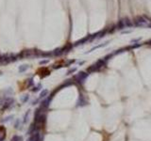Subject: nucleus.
<instances>
[{
  "instance_id": "nucleus-2",
  "label": "nucleus",
  "mask_w": 151,
  "mask_h": 141,
  "mask_svg": "<svg viewBox=\"0 0 151 141\" xmlns=\"http://www.w3.org/2000/svg\"><path fill=\"white\" fill-rule=\"evenodd\" d=\"M135 23L137 26H145L146 25V18H143V17H138L135 19Z\"/></svg>"
},
{
  "instance_id": "nucleus-1",
  "label": "nucleus",
  "mask_w": 151,
  "mask_h": 141,
  "mask_svg": "<svg viewBox=\"0 0 151 141\" xmlns=\"http://www.w3.org/2000/svg\"><path fill=\"white\" fill-rule=\"evenodd\" d=\"M119 25H122L123 27H126V26H132V24H131V22L130 20H129L128 18H126V19H122V20H120L119 22Z\"/></svg>"
},
{
  "instance_id": "nucleus-3",
  "label": "nucleus",
  "mask_w": 151,
  "mask_h": 141,
  "mask_svg": "<svg viewBox=\"0 0 151 141\" xmlns=\"http://www.w3.org/2000/svg\"><path fill=\"white\" fill-rule=\"evenodd\" d=\"M6 136V130L4 127L0 126V141H2Z\"/></svg>"
},
{
  "instance_id": "nucleus-4",
  "label": "nucleus",
  "mask_w": 151,
  "mask_h": 141,
  "mask_svg": "<svg viewBox=\"0 0 151 141\" xmlns=\"http://www.w3.org/2000/svg\"><path fill=\"white\" fill-rule=\"evenodd\" d=\"M20 140H22V138L21 137H19V136H14L13 138H12V140L11 141H20Z\"/></svg>"
}]
</instances>
